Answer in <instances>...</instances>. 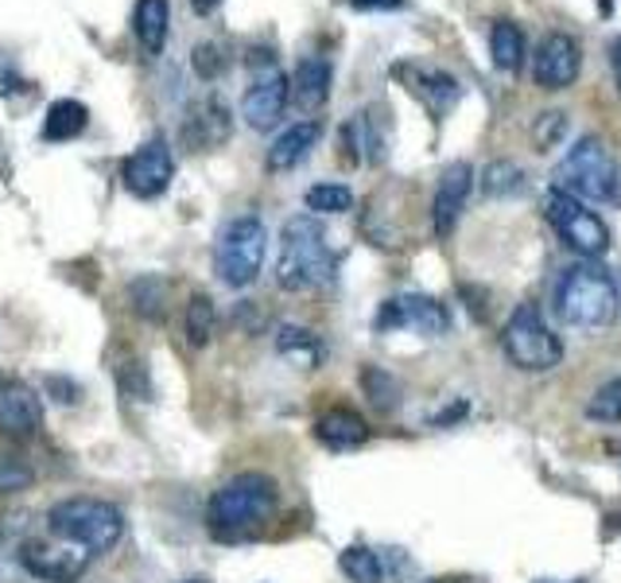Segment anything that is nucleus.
<instances>
[{"mask_svg":"<svg viewBox=\"0 0 621 583\" xmlns=\"http://www.w3.org/2000/svg\"><path fill=\"white\" fill-rule=\"evenodd\" d=\"M520 187H525V175H520L517 163L502 160L485 168V191H490V195H517Z\"/></svg>","mask_w":621,"mask_h":583,"instance_id":"nucleus-30","label":"nucleus"},{"mask_svg":"<svg viewBox=\"0 0 621 583\" xmlns=\"http://www.w3.org/2000/svg\"><path fill=\"white\" fill-rule=\"evenodd\" d=\"M171 175H175V160H171V148L163 137H152L125 160V187L137 198L163 195Z\"/></svg>","mask_w":621,"mask_h":583,"instance_id":"nucleus-9","label":"nucleus"},{"mask_svg":"<svg viewBox=\"0 0 621 583\" xmlns=\"http://www.w3.org/2000/svg\"><path fill=\"white\" fill-rule=\"evenodd\" d=\"M587 416H595V421H621V378L618 381H606L602 389H598L595 397H590L587 404Z\"/></svg>","mask_w":621,"mask_h":583,"instance_id":"nucleus-31","label":"nucleus"},{"mask_svg":"<svg viewBox=\"0 0 621 583\" xmlns=\"http://www.w3.org/2000/svg\"><path fill=\"white\" fill-rule=\"evenodd\" d=\"M346 137H349V145H354V156H358V160H366V163L381 160V137L369 129V113H358V117L349 121Z\"/></svg>","mask_w":621,"mask_h":583,"instance_id":"nucleus-27","label":"nucleus"},{"mask_svg":"<svg viewBox=\"0 0 621 583\" xmlns=\"http://www.w3.org/2000/svg\"><path fill=\"white\" fill-rule=\"evenodd\" d=\"M20 564L47 583H74L90 564V552L74 549V545H47V540H27L20 549Z\"/></svg>","mask_w":621,"mask_h":583,"instance_id":"nucleus-12","label":"nucleus"},{"mask_svg":"<svg viewBox=\"0 0 621 583\" xmlns=\"http://www.w3.org/2000/svg\"><path fill=\"white\" fill-rule=\"evenodd\" d=\"M544 215L548 222L555 226V233H560L575 253H583V258H602L606 249H610V226H606L587 203H579V198L552 191V195L544 198Z\"/></svg>","mask_w":621,"mask_h":583,"instance_id":"nucleus-8","label":"nucleus"},{"mask_svg":"<svg viewBox=\"0 0 621 583\" xmlns=\"http://www.w3.org/2000/svg\"><path fill=\"white\" fill-rule=\"evenodd\" d=\"M133 300H137V311L148 319L163 316V300H168V284L160 276H145V281L133 284Z\"/></svg>","mask_w":621,"mask_h":583,"instance_id":"nucleus-28","label":"nucleus"},{"mask_svg":"<svg viewBox=\"0 0 621 583\" xmlns=\"http://www.w3.org/2000/svg\"><path fill=\"white\" fill-rule=\"evenodd\" d=\"M307 210H315V215H342L354 206V191L342 187V183H315V187L307 191Z\"/></svg>","mask_w":621,"mask_h":583,"instance_id":"nucleus-25","label":"nucleus"},{"mask_svg":"<svg viewBox=\"0 0 621 583\" xmlns=\"http://www.w3.org/2000/svg\"><path fill=\"white\" fill-rule=\"evenodd\" d=\"M218 4H221V0H191V9H195L198 16H206V12H214V9H218Z\"/></svg>","mask_w":621,"mask_h":583,"instance_id":"nucleus-38","label":"nucleus"},{"mask_svg":"<svg viewBox=\"0 0 621 583\" xmlns=\"http://www.w3.org/2000/svg\"><path fill=\"white\" fill-rule=\"evenodd\" d=\"M85 125H90L85 105L74 102V98H62V102H51V110H47L43 137L47 140H74L78 133H85Z\"/></svg>","mask_w":621,"mask_h":583,"instance_id":"nucleus-20","label":"nucleus"},{"mask_svg":"<svg viewBox=\"0 0 621 583\" xmlns=\"http://www.w3.org/2000/svg\"><path fill=\"white\" fill-rule=\"evenodd\" d=\"M195 70L198 78H214L221 70V59H218V47L214 44H198L195 47Z\"/></svg>","mask_w":621,"mask_h":583,"instance_id":"nucleus-33","label":"nucleus"},{"mask_svg":"<svg viewBox=\"0 0 621 583\" xmlns=\"http://www.w3.org/2000/svg\"><path fill=\"white\" fill-rule=\"evenodd\" d=\"M315 436L331 451H354V447H361L369 439V424L354 409H331L319 416Z\"/></svg>","mask_w":621,"mask_h":583,"instance_id":"nucleus-17","label":"nucleus"},{"mask_svg":"<svg viewBox=\"0 0 621 583\" xmlns=\"http://www.w3.org/2000/svg\"><path fill=\"white\" fill-rule=\"evenodd\" d=\"M563 129H567V121H563V113H544V125H540V148H552L555 137H563Z\"/></svg>","mask_w":621,"mask_h":583,"instance_id":"nucleus-34","label":"nucleus"},{"mask_svg":"<svg viewBox=\"0 0 621 583\" xmlns=\"http://www.w3.org/2000/svg\"><path fill=\"white\" fill-rule=\"evenodd\" d=\"M502 346H505V354H509L513 366L532 369V374H544V369L560 366V358H563V343L552 335V327L544 323L540 308H532V304H520V308L509 316Z\"/></svg>","mask_w":621,"mask_h":583,"instance_id":"nucleus-7","label":"nucleus"},{"mask_svg":"<svg viewBox=\"0 0 621 583\" xmlns=\"http://www.w3.org/2000/svg\"><path fill=\"white\" fill-rule=\"evenodd\" d=\"M401 327H412L419 335H442L451 327V319L432 296H392V300L381 304L377 331H401Z\"/></svg>","mask_w":621,"mask_h":583,"instance_id":"nucleus-11","label":"nucleus"},{"mask_svg":"<svg viewBox=\"0 0 621 583\" xmlns=\"http://www.w3.org/2000/svg\"><path fill=\"white\" fill-rule=\"evenodd\" d=\"M47 525L59 540L90 552V557L113 552L117 540L125 537V514L113 502H102V498H67V502L51 506Z\"/></svg>","mask_w":621,"mask_h":583,"instance_id":"nucleus-4","label":"nucleus"},{"mask_svg":"<svg viewBox=\"0 0 621 583\" xmlns=\"http://www.w3.org/2000/svg\"><path fill=\"white\" fill-rule=\"evenodd\" d=\"M610 70H613V82H618V90H621V35L610 39Z\"/></svg>","mask_w":621,"mask_h":583,"instance_id":"nucleus-37","label":"nucleus"},{"mask_svg":"<svg viewBox=\"0 0 621 583\" xmlns=\"http://www.w3.org/2000/svg\"><path fill=\"white\" fill-rule=\"evenodd\" d=\"M47 393H55V401L70 404L78 397V386H74V381H67V378H47Z\"/></svg>","mask_w":621,"mask_h":583,"instance_id":"nucleus-35","label":"nucleus"},{"mask_svg":"<svg viewBox=\"0 0 621 583\" xmlns=\"http://www.w3.org/2000/svg\"><path fill=\"white\" fill-rule=\"evenodd\" d=\"M334 276V253L326 245V230L319 218L296 215L280 230V253H276V284L284 292L319 288Z\"/></svg>","mask_w":621,"mask_h":583,"instance_id":"nucleus-2","label":"nucleus"},{"mask_svg":"<svg viewBox=\"0 0 621 583\" xmlns=\"http://www.w3.org/2000/svg\"><path fill=\"white\" fill-rule=\"evenodd\" d=\"M35 482V471L27 467V459L12 451H0V494H16V490L32 487Z\"/></svg>","mask_w":621,"mask_h":583,"instance_id":"nucleus-29","label":"nucleus"},{"mask_svg":"<svg viewBox=\"0 0 621 583\" xmlns=\"http://www.w3.org/2000/svg\"><path fill=\"white\" fill-rule=\"evenodd\" d=\"M276 351L284 358L299 362V366L315 369L319 366V343L311 331H299V327H280V335H276Z\"/></svg>","mask_w":621,"mask_h":583,"instance_id":"nucleus-24","label":"nucleus"},{"mask_svg":"<svg viewBox=\"0 0 621 583\" xmlns=\"http://www.w3.org/2000/svg\"><path fill=\"white\" fill-rule=\"evenodd\" d=\"M168 24H171V9L168 0H137V12H133V32H137L140 47L148 55H160L168 44Z\"/></svg>","mask_w":621,"mask_h":583,"instance_id":"nucleus-19","label":"nucleus"},{"mask_svg":"<svg viewBox=\"0 0 621 583\" xmlns=\"http://www.w3.org/2000/svg\"><path fill=\"white\" fill-rule=\"evenodd\" d=\"M555 308L567 319L571 327H583V331H598V327H610L621 311L618 300V281H613L606 268L590 265H571L567 273L555 284Z\"/></svg>","mask_w":621,"mask_h":583,"instance_id":"nucleus-3","label":"nucleus"},{"mask_svg":"<svg viewBox=\"0 0 621 583\" xmlns=\"http://www.w3.org/2000/svg\"><path fill=\"white\" fill-rule=\"evenodd\" d=\"M427 583H439V580H427Z\"/></svg>","mask_w":621,"mask_h":583,"instance_id":"nucleus-40","label":"nucleus"},{"mask_svg":"<svg viewBox=\"0 0 621 583\" xmlns=\"http://www.w3.org/2000/svg\"><path fill=\"white\" fill-rule=\"evenodd\" d=\"M284 110H288V78L280 70L261 75L241 98V117L249 121V129H273L276 121L284 117Z\"/></svg>","mask_w":621,"mask_h":583,"instance_id":"nucleus-14","label":"nucleus"},{"mask_svg":"<svg viewBox=\"0 0 621 583\" xmlns=\"http://www.w3.org/2000/svg\"><path fill=\"white\" fill-rule=\"evenodd\" d=\"M583 67L579 44L571 39L567 32L544 35V44L537 47V59H532V78H537L540 90H567Z\"/></svg>","mask_w":621,"mask_h":583,"instance_id":"nucleus-10","label":"nucleus"},{"mask_svg":"<svg viewBox=\"0 0 621 583\" xmlns=\"http://www.w3.org/2000/svg\"><path fill=\"white\" fill-rule=\"evenodd\" d=\"M416 94L432 105V113H447L455 102L462 98V87L455 82L451 75H442V70H419L416 75Z\"/></svg>","mask_w":621,"mask_h":583,"instance_id":"nucleus-21","label":"nucleus"},{"mask_svg":"<svg viewBox=\"0 0 621 583\" xmlns=\"http://www.w3.org/2000/svg\"><path fill=\"white\" fill-rule=\"evenodd\" d=\"M331 82H334L331 59L326 55H307V59H299L296 75H291L288 102H296V110L303 113L323 110L326 98H331Z\"/></svg>","mask_w":621,"mask_h":583,"instance_id":"nucleus-16","label":"nucleus"},{"mask_svg":"<svg viewBox=\"0 0 621 583\" xmlns=\"http://www.w3.org/2000/svg\"><path fill=\"white\" fill-rule=\"evenodd\" d=\"M276 510V482L264 471H241L221 482L210 498V529L221 540H245L261 529Z\"/></svg>","mask_w":621,"mask_h":583,"instance_id":"nucleus-1","label":"nucleus"},{"mask_svg":"<svg viewBox=\"0 0 621 583\" xmlns=\"http://www.w3.org/2000/svg\"><path fill=\"white\" fill-rule=\"evenodd\" d=\"M490 52H494V67L517 70L525 59V35L513 20H497L494 32H490Z\"/></svg>","mask_w":621,"mask_h":583,"instance_id":"nucleus-22","label":"nucleus"},{"mask_svg":"<svg viewBox=\"0 0 621 583\" xmlns=\"http://www.w3.org/2000/svg\"><path fill=\"white\" fill-rule=\"evenodd\" d=\"M268 230L256 215H238L221 226L218 245H214V268L230 288H249L261 276Z\"/></svg>","mask_w":621,"mask_h":583,"instance_id":"nucleus-6","label":"nucleus"},{"mask_svg":"<svg viewBox=\"0 0 621 583\" xmlns=\"http://www.w3.org/2000/svg\"><path fill=\"white\" fill-rule=\"evenodd\" d=\"M43 428V404L24 381L0 386V432L12 439H27Z\"/></svg>","mask_w":621,"mask_h":583,"instance_id":"nucleus-15","label":"nucleus"},{"mask_svg":"<svg viewBox=\"0 0 621 583\" xmlns=\"http://www.w3.org/2000/svg\"><path fill=\"white\" fill-rule=\"evenodd\" d=\"M214 335V300L210 296H191L187 304V343L195 346H206Z\"/></svg>","mask_w":621,"mask_h":583,"instance_id":"nucleus-26","label":"nucleus"},{"mask_svg":"<svg viewBox=\"0 0 621 583\" xmlns=\"http://www.w3.org/2000/svg\"><path fill=\"white\" fill-rule=\"evenodd\" d=\"M354 9L358 12H396V9H404L409 0H349Z\"/></svg>","mask_w":621,"mask_h":583,"instance_id":"nucleus-36","label":"nucleus"},{"mask_svg":"<svg viewBox=\"0 0 621 583\" xmlns=\"http://www.w3.org/2000/svg\"><path fill=\"white\" fill-rule=\"evenodd\" d=\"M470 187H474V168H470L467 160H455L442 168L439 187H435V203H432V222L439 238H447V233L455 230V222L462 218Z\"/></svg>","mask_w":621,"mask_h":583,"instance_id":"nucleus-13","label":"nucleus"},{"mask_svg":"<svg viewBox=\"0 0 621 583\" xmlns=\"http://www.w3.org/2000/svg\"><path fill=\"white\" fill-rule=\"evenodd\" d=\"M361 386L369 389L377 409H392V404H396V386H392V378H384L381 369H366V374H361Z\"/></svg>","mask_w":621,"mask_h":583,"instance_id":"nucleus-32","label":"nucleus"},{"mask_svg":"<svg viewBox=\"0 0 621 583\" xmlns=\"http://www.w3.org/2000/svg\"><path fill=\"white\" fill-rule=\"evenodd\" d=\"M319 125L315 121H299L291 129H284L268 148V172H291L299 160H307V152L319 145Z\"/></svg>","mask_w":621,"mask_h":583,"instance_id":"nucleus-18","label":"nucleus"},{"mask_svg":"<svg viewBox=\"0 0 621 583\" xmlns=\"http://www.w3.org/2000/svg\"><path fill=\"white\" fill-rule=\"evenodd\" d=\"M555 191L579 203H618L621 168L598 137H583L555 168Z\"/></svg>","mask_w":621,"mask_h":583,"instance_id":"nucleus-5","label":"nucleus"},{"mask_svg":"<svg viewBox=\"0 0 621 583\" xmlns=\"http://www.w3.org/2000/svg\"><path fill=\"white\" fill-rule=\"evenodd\" d=\"M618 300H621V281H618Z\"/></svg>","mask_w":621,"mask_h":583,"instance_id":"nucleus-39","label":"nucleus"},{"mask_svg":"<svg viewBox=\"0 0 621 583\" xmlns=\"http://www.w3.org/2000/svg\"><path fill=\"white\" fill-rule=\"evenodd\" d=\"M338 568L349 583H381L384 580L381 560H377V552L366 549V545H349V549L338 557Z\"/></svg>","mask_w":621,"mask_h":583,"instance_id":"nucleus-23","label":"nucleus"}]
</instances>
